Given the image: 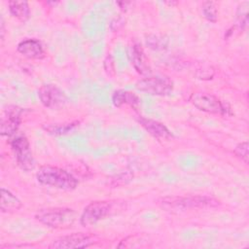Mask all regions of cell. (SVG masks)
Returning a JSON list of instances; mask_svg holds the SVG:
<instances>
[{"mask_svg": "<svg viewBox=\"0 0 249 249\" xmlns=\"http://www.w3.org/2000/svg\"><path fill=\"white\" fill-rule=\"evenodd\" d=\"M11 147L16 160L21 169L30 171L35 166L29 142L24 135H18L11 141Z\"/></svg>", "mask_w": 249, "mask_h": 249, "instance_id": "cell-7", "label": "cell"}, {"mask_svg": "<svg viewBox=\"0 0 249 249\" xmlns=\"http://www.w3.org/2000/svg\"><path fill=\"white\" fill-rule=\"evenodd\" d=\"M162 206L168 210L184 211L194 208L216 207L220 201L207 196H167L161 200Z\"/></svg>", "mask_w": 249, "mask_h": 249, "instance_id": "cell-2", "label": "cell"}, {"mask_svg": "<svg viewBox=\"0 0 249 249\" xmlns=\"http://www.w3.org/2000/svg\"><path fill=\"white\" fill-rule=\"evenodd\" d=\"M138 122L153 137L159 140H167L172 138V133L169 129L158 121L141 117L138 119Z\"/></svg>", "mask_w": 249, "mask_h": 249, "instance_id": "cell-13", "label": "cell"}, {"mask_svg": "<svg viewBox=\"0 0 249 249\" xmlns=\"http://www.w3.org/2000/svg\"><path fill=\"white\" fill-rule=\"evenodd\" d=\"M38 182L63 191H72L78 186V180L68 171L51 165L40 167L36 174Z\"/></svg>", "mask_w": 249, "mask_h": 249, "instance_id": "cell-1", "label": "cell"}, {"mask_svg": "<svg viewBox=\"0 0 249 249\" xmlns=\"http://www.w3.org/2000/svg\"><path fill=\"white\" fill-rule=\"evenodd\" d=\"M4 22H3V18H1V38L3 39V37H4Z\"/></svg>", "mask_w": 249, "mask_h": 249, "instance_id": "cell-22", "label": "cell"}, {"mask_svg": "<svg viewBox=\"0 0 249 249\" xmlns=\"http://www.w3.org/2000/svg\"><path fill=\"white\" fill-rule=\"evenodd\" d=\"M136 88L151 95H167L173 89V83L166 76H148L138 81Z\"/></svg>", "mask_w": 249, "mask_h": 249, "instance_id": "cell-5", "label": "cell"}, {"mask_svg": "<svg viewBox=\"0 0 249 249\" xmlns=\"http://www.w3.org/2000/svg\"><path fill=\"white\" fill-rule=\"evenodd\" d=\"M139 97L133 92L119 89L114 91L112 95V102L116 107H122L124 105H130L133 108H137L139 104Z\"/></svg>", "mask_w": 249, "mask_h": 249, "instance_id": "cell-14", "label": "cell"}, {"mask_svg": "<svg viewBox=\"0 0 249 249\" xmlns=\"http://www.w3.org/2000/svg\"><path fill=\"white\" fill-rule=\"evenodd\" d=\"M22 112L21 108L17 106H10L6 109L1 117L0 123V133L3 136L14 135L19 124H20V114Z\"/></svg>", "mask_w": 249, "mask_h": 249, "instance_id": "cell-10", "label": "cell"}, {"mask_svg": "<svg viewBox=\"0 0 249 249\" xmlns=\"http://www.w3.org/2000/svg\"><path fill=\"white\" fill-rule=\"evenodd\" d=\"M9 11L11 15L20 21L28 19L30 15V9L26 1H10Z\"/></svg>", "mask_w": 249, "mask_h": 249, "instance_id": "cell-16", "label": "cell"}, {"mask_svg": "<svg viewBox=\"0 0 249 249\" xmlns=\"http://www.w3.org/2000/svg\"><path fill=\"white\" fill-rule=\"evenodd\" d=\"M248 142L247 141H244V142H241L239 144L236 145V147L234 148V151L233 153L235 154L236 157H238L241 160L244 161V163H248Z\"/></svg>", "mask_w": 249, "mask_h": 249, "instance_id": "cell-19", "label": "cell"}, {"mask_svg": "<svg viewBox=\"0 0 249 249\" xmlns=\"http://www.w3.org/2000/svg\"><path fill=\"white\" fill-rule=\"evenodd\" d=\"M79 122H73L68 124H47L44 125V129L53 135H63L72 131Z\"/></svg>", "mask_w": 249, "mask_h": 249, "instance_id": "cell-17", "label": "cell"}, {"mask_svg": "<svg viewBox=\"0 0 249 249\" xmlns=\"http://www.w3.org/2000/svg\"><path fill=\"white\" fill-rule=\"evenodd\" d=\"M22 206L21 201L9 190L1 188L0 208L2 212H15Z\"/></svg>", "mask_w": 249, "mask_h": 249, "instance_id": "cell-15", "label": "cell"}, {"mask_svg": "<svg viewBox=\"0 0 249 249\" xmlns=\"http://www.w3.org/2000/svg\"><path fill=\"white\" fill-rule=\"evenodd\" d=\"M18 52L30 59H41L45 53L41 42L37 39H24L18 45Z\"/></svg>", "mask_w": 249, "mask_h": 249, "instance_id": "cell-12", "label": "cell"}, {"mask_svg": "<svg viewBox=\"0 0 249 249\" xmlns=\"http://www.w3.org/2000/svg\"><path fill=\"white\" fill-rule=\"evenodd\" d=\"M190 101L198 110L206 113L226 115L229 111V108L223 101L208 92H195L191 95Z\"/></svg>", "mask_w": 249, "mask_h": 249, "instance_id": "cell-6", "label": "cell"}, {"mask_svg": "<svg viewBox=\"0 0 249 249\" xmlns=\"http://www.w3.org/2000/svg\"><path fill=\"white\" fill-rule=\"evenodd\" d=\"M93 243L92 238L83 232H75L69 235L61 236L52 242L50 248L53 249H69V248H86Z\"/></svg>", "mask_w": 249, "mask_h": 249, "instance_id": "cell-9", "label": "cell"}, {"mask_svg": "<svg viewBox=\"0 0 249 249\" xmlns=\"http://www.w3.org/2000/svg\"><path fill=\"white\" fill-rule=\"evenodd\" d=\"M114 212L113 204L109 201H92L84 209L80 222L84 227L95 225L100 220L110 216Z\"/></svg>", "mask_w": 249, "mask_h": 249, "instance_id": "cell-4", "label": "cell"}, {"mask_svg": "<svg viewBox=\"0 0 249 249\" xmlns=\"http://www.w3.org/2000/svg\"><path fill=\"white\" fill-rule=\"evenodd\" d=\"M128 57L135 68V70L142 74V75H147L150 73V66L147 61V58L145 56V53L141 48V46L137 43L132 44L129 47L128 50Z\"/></svg>", "mask_w": 249, "mask_h": 249, "instance_id": "cell-11", "label": "cell"}, {"mask_svg": "<svg viewBox=\"0 0 249 249\" xmlns=\"http://www.w3.org/2000/svg\"><path fill=\"white\" fill-rule=\"evenodd\" d=\"M35 218L50 228L67 229L73 225L76 219V213L70 208L53 207L39 210Z\"/></svg>", "mask_w": 249, "mask_h": 249, "instance_id": "cell-3", "label": "cell"}, {"mask_svg": "<svg viewBox=\"0 0 249 249\" xmlns=\"http://www.w3.org/2000/svg\"><path fill=\"white\" fill-rule=\"evenodd\" d=\"M202 14L203 17L211 21V22H216L218 18V10L217 6L214 2L212 1H205L202 3Z\"/></svg>", "mask_w": 249, "mask_h": 249, "instance_id": "cell-18", "label": "cell"}, {"mask_svg": "<svg viewBox=\"0 0 249 249\" xmlns=\"http://www.w3.org/2000/svg\"><path fill=\"white\" fill-rule=\"evenodd\" d=\"M147 45L155 50H159V49H162L163 46L166 45V40L163 39V37H160L158 35H151L148 36L147 39Z\"/></svg>", "mask_w": 249, "mask_h": 249, "instance_id": "cell-20", "label": "cell"}, {"mask_svg": "<svg viewBox=\"0 0 249 249\" xmlns=\"http://www.w3.org/2000/svg\"><path fill=\"white\" fill-rule=\"evenodd\" d=\"M104 68L108 75L113 76L115 74V64L112 55H107L106 59L104 60Z\"/></svg>", "mask_w": 249, "mask_h": 249, "instance_id": "cell-21", "label": "cell"}, {"mask_svg": "<svg viewBox=\"0 0 249 249\" xmlns=\"http://www.w3.org/2000/svg\"><path fill=\"white\" fill-rule=\"evenodd\" d=\"M38 97L45 107L51 109L59 108L66 102L64 91L53 84H47L40 87L38 89Z\"/></svg>", "mask_w": 249, "mask_h": 249, "instance_id": "cell-8", "label": "cell"}]
</instances>
